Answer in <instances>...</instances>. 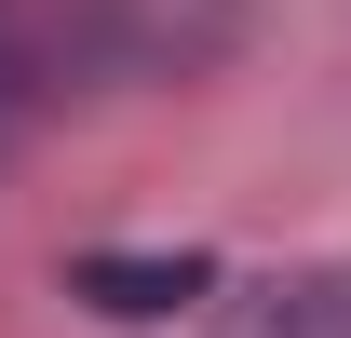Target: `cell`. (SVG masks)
<instances>
[{
	"mask_svg": "<svg viewBox=\"0 0 351 338\" xmlns=\"http://www.w3.org/2000/svg\"><path fill=\"white\" fill-rule=\"evenodd\" d=\"M68 284H82L95 311H122V325H149V311H189V297H217V271H203V257H82Z\"/></svg>",
	"mask_w": 351,
	"mask_h": 338,
	"instance_id": "obj_2",
	"label": "cell"
},
{
	"mask_svg": "<svg viewBox=\"0 0 351 338\" xmlns=\"http://www.w3.org/2000/svg\"><path fill=\"white\" fill-rule=\"evenodd\" d=\"M217 338H351V257L230 284V297H217Z\"/></svg>",
	"mask_w": 351,
	"mask_h": 338,
	"instance_id": "obj_1",
	"label": "cell"
}]
</instances>
